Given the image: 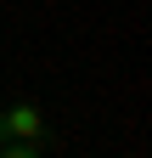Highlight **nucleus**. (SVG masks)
Masks as SVG:
<instances>
[{"mask_svg":"<svg viewBox=\"0 0 152 158\" xmlns=\"http://www.w3.org/2000/svg\"><path fill=\"white\" fill-rule=\"evenodd\" d=\"M0 158H40V147H28V141H11V147H0Z\"/></svg>","mask_w":152,"mask_h":158,"instance_id":"nucleus-2","label":"nucleus"},{"mask_svg":"<svg viewBox=\"0 0 152 158\" xmlns=\"http://www.w3.org/2000/svg\"><path fill=\"white\" fill-rule=\"evenodd\" d=\"M0 147H6V135H0Z\"/></svg>","mask_w":152,"mask_h":158,"instance_id":"nucleus-3","label":"nucleus"},{"mask_svg":"<svg viewBox=\"0 0 152 158\" xmlns=\"http://www.w3.org/2000/svg\"><path fill=\"white\" fill-rule=\"evenodd\" d=\"M0 135H6V141H28V147H40V141H45V118H40V107H34V102L6 107V113H0Z\"/></svg>","mask_w":152,"mask_h":158,"instance_id":"nucleus-1","label":"nucleus"}]
</instances>
